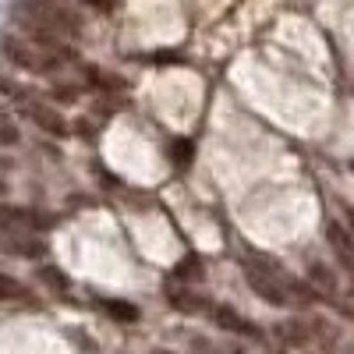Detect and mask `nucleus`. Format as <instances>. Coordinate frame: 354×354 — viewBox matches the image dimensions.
Returning <instances> with one entry per match:
<instances>
[{
	"label": "nucleus",
	"instance_id": "nucleus-1",
	"mask_svg": "<svg viewBox=\"0 0 354 354\" xmlns=\"http://www.w3.org/2000/svg\"><path fill=\"white\" fill-rule=\"evenodd\" d=\"M245 280H248V287L259 294V298L266 305H273V308H294V305L315 301V290L305 287L301 280H294L290 273H283L280 266H255V262H248L245 266Z\"/></svg>",
	"mask_w": 354,
	"mask_h": 354
},
{
	"label": "nucleus",
	"instance_id": "nucleus-2",
	"mask_svg": "<svg viewBox=\"0 0 354 354\" xmlns=\"http://www.w3.org/2000/svg\"><path fill=\"white\" fill-rule=\"evenodd\" d=\"M4 57L11 64H18L21 71H36V75H46V71H57L61 68V53L36 43V39H15L8 36L4 39Z\"/></svg>",
	"mask_w": 354,
	"mask_h": 354
},
{
	"label": "nucleus",
	"instance_id": "nucleus-3",
	"mask_svg": "<svg viewBox=\"0 0 354 354\" xmlns=\"http://www.w3.org/2000/svg\"><path fill=\"white\" fill-rule=\"evenodd\" d=\"M21 113L28 117V121H36L43 131H50V135H68V121L57 110H50L46 103H39V100H25Z\"/></svg>",
	"mask_w": 354,
	"mask_h": 354
},
{
	"label": "nucleus",
	"instance_id": "nucleus-4",
	"mask_svg": "<svg viewBox=\"0 0 354 354\" xmlns=\"http://www.w3.org/2000/svg\"><path fill=\"white\" fill-rule=\"evenodd\" d=\"M209 319L216 322V326L230 330V333H241V337H262V333H259V326H255L252 319L238 315V312H234V308H227V305H216V308H209Z\"/></svg>",
	"mask_w": 354,
	"mask_h": 354
},
{
	"label": "nucleus",
	"instance_id": "nucleus-5",
	"mask_svg": "<svg viewBox=\"0 0 354 354\" xmlns=\"http://www.w3.org/2000/svg\"><path fill=\"white\" fill-rule=\"evenodd\" d=\"M326 238H330V248H333V255H337V262L344 266V270L354 277V238L351 234L333 220L330 227H326Z\"/></svg>",
	"mask_w": 354,
	"mask_h": 354
},
{
	"label": "nucleus",
	"instance_id": "nucleus-6",
	"mask_svg": "<svg viewBox=\"0 0 354 354\" xmlns=\"http://www.w3.org/2000/svg\"><path fill=\"white\" fill-rule=\"evenodd\" d=\"M0 223L4 227H15V230H43V227H50L53 220L50 216H39V213H32V209H0Z\"/></svg>",
	"mask_w": 354,
	"mask_h": 354
},
{
	"label": "nucleus",
	"instance_id": "nucleus-7",
	"mask_svg": "<svg viewBox=\"0 0 354 354\" xmlns=\"http://www.w3.org/2000/svg\"><path fill=\"white\" fill-rule=\"evenodd\" d=\"M277 337L287 347H305L312 340V330L305 326V322H298V319H287V322H280V326H277Z\"/></svg>",
	"mask_w": 354,
	"mask_h": 354
},
{
	"label": "nucleus",
	"instance_id": "nucleus-8",
	"mask_svg": "<svg viewBox=\"0 0 354 354\" xmlns=\"http://www.w3.org/2000/svg\"><path fill=\"white\" fill-rule=\"evenodd\" d=\"M308 277H312V283H315L319 294H326V301L340 294V280H337V273L330 270V266H319V262H315L312 270H308Z\"/></svg>",
	"mask_w": 354,
	"mask_h": 354
},
{
	"label": "nucleus",
	"instance_id": "nucleus-9",
	"mask_svg": "<svg viewBox=\"0 0 354 354\" xmlns=\"http://www.w3.org/2000/svg\"><path fill=\"white\" fill-rule=\"evenodd\" d=\"M170 301H174L177 312H192V315L205 308V301L198 298V294H192V290H174V294H170Z\"/></svg>",
	"mask_w": 354,
	"mask_h": 354
},
{
	"label": "nucleus",
	"instance_id": "nucleus-10",
	"mask_svg": "<svg viewBox=\"0 0 354 354\" xmlns=\"http://www.w3.org/2000/svg\"><path fill=\"white\" fill-rule=\"evenodd\" d=\"M174 277H177V280H202V262H198V255H185L181 262L174 266Z\"/></svg>",
	"mask_w": 354,
	"mask_h": 354
},
{
	"label": "nucleus",
	"instance_id": "nucleus-11",
	"mask_svg": "<svg viewBox=\"0 0 354 354\" xmlns=\"http://www.w3.org/2000/svg\"><path fill=\"white\" fill-rule=\"evenodd\" d=\"M21 298H28V290L11 277H0V301H21Z\"/></svg>",
	"mask_w": 354,
	"mask_h": 354
},
{
	"label": "nucleus",
	"instance_id": "nucleus-12",
	"mask_svg": "<svg viewBox=\"0 0 354 354\" xmlns=\"http://www.w3.org/2000/svg\"><path fill=\"white\" fill-rule=\"evenodd\" d=\"M103 308H106L113 319H121V322H135V319H138V308L128 305V301H103Z\"/></svg>",
	"mask_w": 354,
	"mask_h": 354
},
{
	"label": "nucleus",
	"instance_id": "nucleus-13",
	"mask_svg": "<svg viewBox=\"0 0 354 354\" xmlns=\"http://www.w3.org/2000/svg\"><path fill=\"white\" fill-rule=\"evenodd\" d=\"M192 153H195V149H192L188 138H177V142L170 145V156H174L177 167H188V163H192Z\"/></svg>",
	"mask_w": 354,
	"mask_h": 354
},
{
	"label": "nucleus",
	"instance_id": "nucleus-14",
	"mask_svg": "<svg viewBox=\"0 0 354 354\" xmlns=\"http://www.w3.org/2000/svg\"><path fill=\"white\" fill-rule=\"evenodd\" d=\"M15 142H18V128L0 121V145H15Z\"/></svg>",
	"mask_w": 354,
	"mask_h": 354
},
{
	"label": "nucleus",
	"instance_id": "nucleus-15",
	"mask_svg": "<svg viewBox=\"0 0 354 354\" xmlns=\"http://www.w3.org/2000/svg\"><path fill=\"white\" fill-rule=\"evenodd\" d=\"M39 277H43V280H46V283H53V287H61V290H64V287H68V280H64V277H61V273H57V270H43V273H39Z\"/></svg>",
	"mask_w": 354,
	"mask_h": 354
},
{
	"label": "nucleus",
	"instance_id": "nucleus-16",
	"mask_svg": "<svg viewBox=\"0 0 354 354\" xmlns=\"http://www.w3.org/2000/svg\"><path fill=\"white\" fill-rule=\"evenodd\" d=\"M78 4H85V8H100V11H106V8H110V0H78Z\"/></svg>",
	"mask_w": 354,
	"mask_h": 354
},
{
	"label": "nucleus",
	"instance_id": "nucleus-17",
	"mask_svg": "<svg viewBox=\"0 0 354 354\" xmlns=\"http://www.w3.org/2000/svg\"><path fill=\"white\" fill-rule=\"evenodd\" d=\"M347 234L354 238V209H347Z\"/></svg>",
	"mask_w": 354,
	"mask_h": 354
},
{
	"label": "nucleus",
	"instance_id": "nucleus-18",
	"mask_svg": "<svg viewBox=\"0 0 354 354\" xmlns=\"http://www.w3.org/2000/svg\"><path fill=\"white\" fill-rule=\"evenodd\" d=\"M0 192H4V185H0Z\"/></svg>",
	"mask_w": 354,
	"mask_h": 354
},
{
	"label": "nucleus",
	"instance_id": "nucleus-19",
	"mask_svg": "<svg viewBox=\"0 0 354 354\" xmlns=\"http://www.w3.org/2000/svg\"><path fill=\"white\" fill-rule=\"evenodd\" d=\"M351 170H354V163H351Z\"/></svg>",
	"mask_w": 354,
	"mask_h": 354
}]
</instances>
